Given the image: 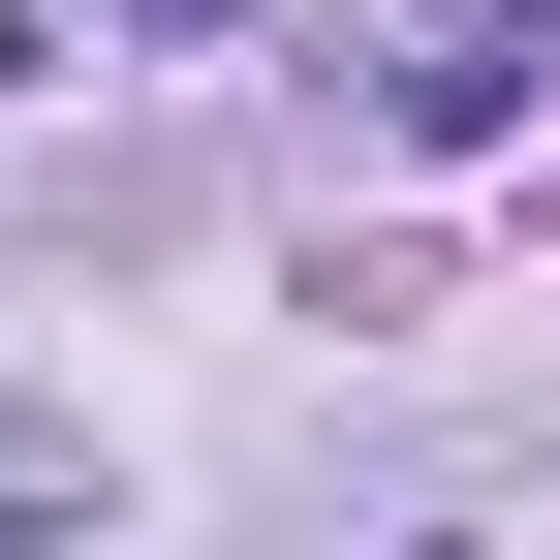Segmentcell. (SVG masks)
<instances>
[{"label": "cell", "instance_id": "6da1fadb", "mask_svg": "<svg viewBox=\"0 0 560 560\" xmlns=\"http://www.w3.org/2000/svg\"><path fill=\"white\" fill-rule=\"evenodd\" d=\"M0 529H94V436H32V405H0Z\"/></svg>", "mask_w": 560, "mask_h": 560}, {"label": "cell", "instance_id": "7a4b0ae2", "mask_svg": "<svg viewBox=\"0 0 560 560\" xmlns=\"http://www.w3.org/2000/svg\"><path fill=\"white\" fill-rule=\"evenodd\" d=\"M125 32H249V0H125Z\"/></svg>", "mask_w": 560, "mask_h": 560}]
</instances>
